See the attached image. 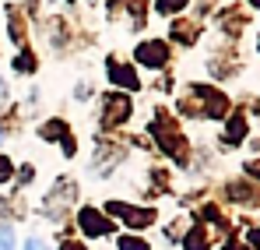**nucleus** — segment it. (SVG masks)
<instances>
[{"label": "nucleus", "mask_w": 260, "mask_h": 250, "mask_svg": "<svg viewBox=\"0 0 260 250\" xmlns=\"http://www.w3.org/2000/svg\"><path fill=\"white\" fill-rule=\"evenodd\" d=\"M0 250H14V233L11 229H0Z\"/></svg>", "instance_id": "8"}, {"label": "nucleus", "mask_w": 260, "mask_h": 250, "mask_svg": "<svg viewBox=\"0 0 260 250\" xmlns=\"http://www.w3.org/2000/svg\"><path fill=\"white\" fill-rule=\"evenodd\" d=\"M137 60L148 64V67H162V64H166V46H162V42H144V46L137 49Z\"/></svg>", "instance_id": "3"}, {"label": "nucleus", "mask_w": 260, "mask_h": 250, "mask_svg": "<svg viewBox=\"0 0 260 250\" xmlns=\"http://www.w3.org/2000/svg\"><path fill=\"white\" fill-rule=\"evenodd\" d=\"M25 250H49V247H46V240H39V236H28L25 240Z\"/></svg>", "instance_id": "9"}, {"label": "nucleus", "mask_w": 260, "mask_h": 250, "mask_svg": "<svg viewBox=\"0 0 260 250\" xmlns=\"http://www.w3.org/2000/svg\"><path fill=\"white\" fill-rule=\"evenodd\" d=\"M0 180H11V162L7 159H0Z\"/></svg>", "instance_id": "10"}, {"label": "nucleus", "mask_w": 260, "mask_h": 250, "mask_svg": "<svg viewBox=\"0 0 260 250\" xmlns=\"http://www.w3.org/2000/svg\"><path fill=\"white\" fill-rule=\"evenodd\" d=\"M183 250H208V243H204V229H201V226L183 240Z\"/></svg>", "instance_id": "5"}, {"label": "nucleus", "mask_w": 260, "mask_h": 250, "mask_svg": "<svg viewBox=\"0 0 260 250\" xmlns=\"http://www.w3.org/2000/svg\"><path fill=\"white\" fill-rule=\"evenodd\" d=\"M60 250H85V247H81V243H63Z\"/></svg>", "instance_id": "11"}, {"label": "nucleus", "mask_w": 260, "mask_h": 250, "mask_svg": "<svg viewBox=\"0 0 260 250\" xmlns=\"http://www.w3.org/2000/svg\"><path fill=\"white\" fill-rule=\"evenodd\" d=\"M109 215H120L127 226H134V229H144V226H151V211L148 208H130V205H123V201H113L109 205Z\"/></svg>", "instance_id": "1"}, {"label": "nucleus", "mask_w": 260, "mask_h": 250, "mask_svg": "<svg viewBox=\"0 0 260 250\" xmlns=\"http://www.w3.org/2000/svg\"><path fill=\"white\" fill-rule=\"evenodd\" d=\"M4 95H7V81H0V99H4Z\"/></svg>", "instance_id": "12"}, {"label": "nucleus", "mask_w": 260, "mask_h": 250, "mask_svg": "<svg viewBox=\"0 0 260 250\" xmlns=\"http://www.w3.org/2000/svg\"><path fill=\"white\" fill-rule=\"evenodd\" d=\"M183 4H186V0H158V4H155V7H158V11H162V14H173L176 7H183Z\"/></svg>", "instance_id": "7"}, {"label": "nucleus", "mask_w": 260, "mask_h": 250, "mask_svg": "<svg viewBox=\"0 0 260 250\" xmlns=\"http://www.w3.org/2000/svg\"><path fill=\"white\" fill-rule=\"evenodd\" d=\"M78 222H81V229H85L88 236H109V233H113V222L95 208H81Z\"/></svg>", "instance_id": "2"}, {"label": "nucleus", "mask_w": 260, "mask_h": 250, "mask_svg": "<svg viewBox=\"0 0 260 250\" xmlns=\"http://www.w3.org/2000/svg\"><path fill=\"white\" fill-rule=\"evenodd\" d=\"M109 78H113V85H120V88H137L134 71H130V67H120L116 60H109Z\"/></svg>", "instance_id": "4"}, {"label": "nucleus", "mask_w": 260, "mask_h": 250, "mask_svg": "<svg viewBox=\"0 0 260 250\" xmlns=\"http://www.w3.org/2000/svg\"><path fill=\"white\" fill-rule=\"evenodd\" d=\"M0 141H4V137H0Z\"/></svg>", "instance_id": "13"}, {"label": "nucleus", "mask_w": 260, "mask_h": 250, "mask_svg": "<svg viewBox=\"0 0 260 250\" xmlns=\"http://www.w3.org/2000/svg\"><path fill=\"white\" fill-rule=\"evenodd\" d=\"M116 250H151V247H148V243H141V240H134V236H120Z\"/></svg>", "instance_id": "6"}]
</instances>
